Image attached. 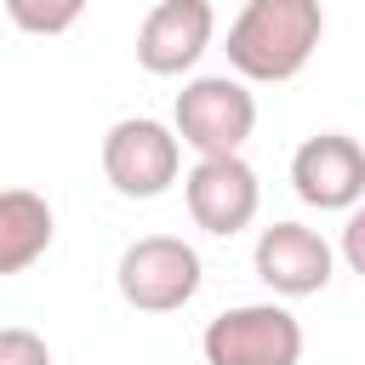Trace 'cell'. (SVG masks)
<instances>
[{"instance_id": "cell-1", "label": "cell", "mask_w": 365, "mask_h": 365, "mask_svg": "<svg viewBox=\"0 0 365 365\" xmlns=\"http://www.w3.org/2000/svg\"><path fill=\"white\" fill-rule=\"evenodd\" d=\"M325 34V6L319 0H245L240 17L228 23V68L257 86L297 80L308 57L319 51Z\"/></svg>"}, {"instance_id": "cell-13", "label": "cell", "mask_w": 365, "mask_h": 365, "mask_svg": "<svg viewBox=\"0 0 365 365\" xmlns=\"http://www.w3.org/2000/svg\"><path fill=\"white\" fill-rule=\"evenodd\" d=\"M342 262L365 279V200L348 211V222H342Z\"/></svg>"}, {"instance_id": "cell-9", "label": "cell", "mask_w": 365, "mask_h": 365, "mask_svg": "<svg viewBox=\"0 0 365 365\" xmlns=\"http://www.w3.org/2000/svg\"><path fill=\"white\" fill-rule=\"evenodd\" d=\"M211 34H217L211 0H160V6L143 17V29H137V63H143L148 74H160V80L188 74V68L205 57Z\"/></svg>"}, {"instance_id": "cell-11", "label": "cell", "mask_w": 365, "mask_h": 365, "mask_svg": "<svg viewBox=\"0 0 365 365\" xmlns=\"http://www.w3.org/2000/svg\"><path fill=\"white\" fill-rule=\"evenodd\" d=\"M86 0H6V17L23 34H68L80 23Z\"/></svg>"}, {"instance_id": "cell-7", "label": "cell", "mask_w": 365, "mask_h": 365, "mask_svg": "<svg viewBox=\"0 0 365 365\" xmlns=\"http://www.w3.org/2000/svg\"><path fill=\"white\" fill-rule=\"evenodd\" d=\"M257 279L274 291V297H319L331 285V268H336V251L325 245L319 228L308 222H274L257 234Z\"/></svg>"}, {"instance_id": "cell-12", "label": "cell", "mask_w": 365, "mask_h": 365, "mask_svg": "<svg viewBox=\"0 0 365 365\" xmlns=\"http://www.w3.org/2000/svg\"><path fill=\"white\" fill-rule=\"evenodd\" d=\"M0 365H51V348L29 325H0Z\"/></svg>"}, {"instance_id": "cell-5", "label": "cell", "mask_w": 365, "mask_h": 365, "mask_svg": "<svg viewBox=\"0 0 365 365\" xmlns=\"http://www.w3.org/2000/svg\"><path fill=\"white\" fill-rule=\"evenodd\" d=\"M200 354H205V365H297L302 325L279 302H245L205 325Z\"/></svg>"}, {"instance_id": "cell-2", "label": "cell", "mask_w": 365, "mask_h": 365, "mask_svg": "<svg viewBox=\"0 0 365 365\" xmlns=\"http://www.w3.org/2000/svg\"><path fill=\"white\" fill-rule=\"evenodd\" d=\"M171 131H177V143L194 148L200 160L240 154L245 137L257 131V97L245 91L240 74H194V80L177 91Z\"/></svg>"}, {"instance_id": "cell-4", "label": "cell", "mask_w": 365, "mask_h": 365, "mask_svg": "<svg viewBox=\"0 0 365 365\" xmlns=\"http://www.w3.org/2000/svg\"><path fill=\"white\" fill-rule=\"evenodd\" d=\"M182 171V143L148 114H125L103 131V177L125 200H160Z\"/></svg>"}, {"instance_id": "cell-6", "label": "cell", "mask_w": 365, "mask_h": 365, "mask_svg": "<svg viewBox=\"0 0 365 365\" xmlns=\"http://www.w3.org/2000/svg\"><path fill=\"white\" fill-rule=\"evenodd\" d=\"M182 200H188V217L205 234L234 240L240 228L257 222L262 182H257V171L240 154H217V160H194V171L182 177Z\"/></svg>"}, {"instance_id": "cell-3", "label": "cell", "mask_w": 365, "mask_h": 365, "mask_svg": "<svg viewBox=\"0 0 365 365\" xmlns=\"http://www.w3.org/2000/svg\"><path fill=\"white\" fill-rule=\"evenodd\" d=\"M114 285L137 314H177L200 291V251L177 234H143L120 251Z\"/></svg>"}, {"instance_id": "cell-10", "label": "cell", "mask_w": 365, "mask_h": 365, "mask_svg": "<svg viewBox=\"0 0 365 365\" xmlns=\"http://www.w3.org/2000/svg\"><path fill=\"white\" fill-rule=\"evenodd\" d=\"M57 217L34 188H0V274H23L51 251Z\"/></svg>"}, {"instance_id": "cell-8", "label": "cell", "mask_w": 365, "mask_h": 365, "mask_svg": "<svg viewBox=\"0 0 365 365\" xmlns=\"http://www.w3.org/2000/svg\"><path fill=\"white\" fill-rule=\"evenodd\" d=\"M291 188L314 211H354L365 200V148L342 131H319L291 154Z\"/></svg>"}]
</instances>
